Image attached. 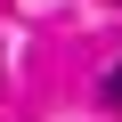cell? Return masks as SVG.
<instances>
[{
	"instance_id": "1",
	"label": "cell",
	"mask_w": 122,
	"mask_h": 122,
	"mask_svg": "<svg viewBox=\"0 0 122 122\" xmlns=\"http://www.w3.org/2000/svg\"><path fill=\"white\" fill-rule=\"evenodd\" d=\"M106 106H122V65H114V73H106Z\"/></svg>"
}]
</instances>
